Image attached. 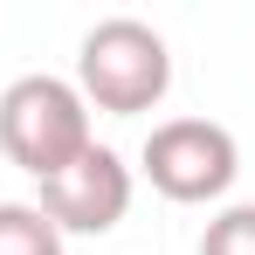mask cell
<instances>
[{
    "instance_id": "3957f363",
    "label": "cell",
    "mask_w": 255,
    "mask_h": 255,
    "mask_svg": "<svg viewBox=\"0 0 255 255\" xmlns=\"http://www.w3.org/2000/svg\"><path fill=\"white\" fill-rule=\"evenodd\" d=\"M138 166L152 179V193H166L172 207H207V200H221L235 186L242 145H235V131L214 125V118H166V125H152Z\"/></svg>"
},
{
    "instance_id": "8992f818",
    "label": "cell",
    "mask_w": 255,
    "mask_h": 255,
    "mask_svg": "<svg viewBox=\"0 0 255 255\" xmlns=\"http://www.w3.org/2000/svg\"><path fill=\"white\" fill-rule=\"evenodd\" d=\"M200 255H255V207H221L200 235Z\"/></svg>"
},
{
    "instance_id": "277c9868",
    "label": "cell",
    "mask_w": 255,
    "mask_h": 255,
    "mask_svg": "<svg viewBox=\"0 0 255 255\" xmlns=\"http://www.w3.org/2000/svg\"><path fill=\"white\" fill-rule=\"evenodd\" d=\"M35 207L62 228V235H111L131 214V166L111 145H90L76 166H62L55 179H42Z\"/></svg>"
},
{
    "instance_id": "7a4b0ae2",
    "label": "cell",
    "mask_w": 255,
    "mask_h": 255,
    "mask_svg": "<svg viewBox=\"0 0 255 255\" xmlns=\"http://www.w3.org/2000/svg\"><path fill=\"white\" fill-rule=\"evenodd\" d=\"M76 90L83 104L111 111V118H138V111H159L172 90V48L152 21H131L111 14L97 21L76 48Z\"/></svg>"
},
{
    "instance_id": "6da1fadb",
    "label": "cell",
    "mask_w": 255,
    "mask_h": 255,
    "mask_svg": "<svg viewBox=\"0 0 255 255\" xmlns=\"http://www.w3.org/2000/svg\"><path fill=\"white\" fill-rule=\"evenodd\" d=\"M90 145V104L69 76H14L0 90V152L7 166H21L28 179H55L62 166H76Z\"/></svg>"
},
{
    "instance_id": "5b68a950",
    "label": "cell",
    "mask_w": 255,
    "mask_h": 255,
    "mask_svg": "<svg viewBox=\"0 0 255 255\" xmlns=\"http://www.w3.org/2000/svg\"><path fill=\"white\" fill-rule=\"evenodd\" d=\"M0 255H62V228L35 200H0Z\"/></svg>"
}]
</instances>
